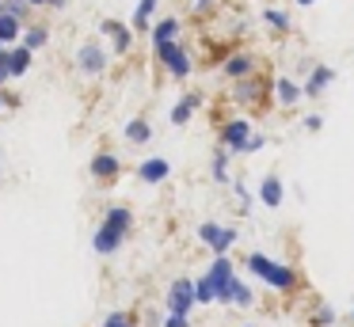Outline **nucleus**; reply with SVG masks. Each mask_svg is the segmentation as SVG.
Instances as JSON below:
<instances>
[{"mask_svg":"<svg viewBox=\"0 0 354 327\" xmlns=\"http://www.w3.org/2000/svg\"><path fill=\"white\" fill-rule=\"evenodd\" d=\"M27 8H31L27 0H4V15H12V19H24Z\"/></svg>","mask_w":354,"mask_h":327,"instance_id":"obj_30","label":"nucleus"},{"mask_svg":"<svg viewBox=\"0 0 354 327\" xmlns=\"http://www.w3.org/2000/svg\"><path fill=\"white\" fill-rule=\"evenodd\" d=\"M122 240H126V232H118L115 225H100V232L92 236V247L100 251V255H115V251L122 247Z\"/></svg>","mask_w":354,"mask_h":327,"instance_id":"obj_7","label":"nucleus"},{"mask_svg":"<svg viewBox=\"0 0 354 327\" xmlns=\"http://www.w3.org/2000/svg\"><path fill=\"white\" fill-rule=\"evenodd\" d=\"M126 141H133V144H145V141H153V126H149L145 118H133V122H126Z\"/></svg>","mask_w":354,"mask_h":327,"instance_id":"obj_16","label":"nucleus"},{"mask_svg":"<svg viewBox=\"0 0 354 327\" xmlns=\"http://www.w3.org/2000/svg\"><path fill=\"white\" fill-rule=\"evenodd\" d=\"M351 324H354V304H351Z\"/></svg>","mask_w":354,"mask_h":327,"instance_id":"obj_39","label":"nucleus"},{"mask_svg":"<svg viewBox=\"0 0 354 327\" xmlns=\"http://www.w3.org/2000/svg\"><path fill=\"white\" fill-rule=\"evenodd\" d=\"M297 4H305V8H308V4H316V0H297Z\"/></svg>","mask_w":354,"mask_h":327,"instance_id":"obj_38","label":"nucleus"},{"mask_svg":"<svg viewBox=\"0 0 354 327\" xmlns=\"http://www.w3.org/2000/svg\"><path fill=\"white\" fill-rule=\"evenodd\" d=\"M206 278H209V286H214V301L229 304V286L236 281V274H232V259L229 255H217Z\"/></svg>","mask_w":354,"mask_h":327,"instance_id":"obj_2","label":"nucleus"},{"mask_svg":"<svg viewBox=\"0 0 354 327\" xmlns=\"http://www.w3.org/2000/svg\"><path fill=\"white\" fill-rule=\"evenodd\" d=\"M214 179L217 183H229V149H221L214 156Z\"/></svg>","mask_w":354,"mask_h":327,"instance_id":"obj_27","label":"nucleus"},{"mask_svg":"<svg viewBox=\"0 0 354 327\" xmlns=\"http://www.w3.org/2000/svg\"><path fill=\"white\" fill-rule=\"evenodd\" d=\"M4 80H12V65H8V50L0 53V84Z\"/></svg>","mask_w":354,"mask_h":327,"instance_id":"obj_31","label":"nucleus"},{"mask_svg":"<svg viewBox=\"0 0 354 327\" xmlns=\"http://www.w3.org/2000/svg\"><path fill=\"white\" fill-rule=\"evenodd\" d=\"M103 327H138V324H133L130 312H111V316L103 319Z\"/></svg>","mask_w":354,"mask_h":327,"instance_id":"obj_29","label":"nucleus"},{"mask_svg":"<svg viewBox=\"0 0 354 327\" xmlns=\"http://www.w3.org/2000/svg\"><path fill=\"white\" fill-rule=\"evenodd\" d=\"M0 53H4V46H0Z\"/></svg>","mask_w":354,"mask_h":327,"instance_id":"obj_41","label":"nucleus"},{"mask_svg":"<svg viewBox=\"0 0 354 327\" xmlns=\"http://www.w3.org/2000/svg\"><path fill=\"white\" fill-rule=\"evenodd\" d=\"M103 35H111V38H115V53H126V50L133 46L130 27H122L118 19H103Z\"/></svg>","mask_w":354,"mask_h":327,"instance_id":"obj_10","label":"nucleus"},{"mask_svg":"<svg viewBox=\"0 0 354 327\" xmlns=\"http://www.w3.org/2000/svg\"><path fill=\"white\" fill-rule=\"evenodd\" d=\"M335 80V68H328V65H316L313 68V76H308V84H305V95H320V91H328V84Z\"/></svg>","mask_w":354,"mask_h":327,"instance_id":"obj_12","label":"nucleus"},{"mask_svg":"<svg viewBox=\"0 0 354 327\" xmlns=\"http://www.w3.org/2000/svg\"><path fill=\"white\" fill-rule=\"evenodd\" d=\"M50 4H54V8H65V0H50Z\"/></svg>","mask_w":354,"mask_h":327,"instance_id":"obj_37","label":"nucleus"},{"mask_svg":"<svg viewBox=\"0 0 354 327\" xmlns=\"http://www.w3.org/2000/svg\"><path fill=\"white\" fill-rule=\"evenodd\" d=\"M202 99L198 95H183L176 103V111H171V122H176V126H183V122H191V114H194V106H198Z\"/></svg>","mask_w":354,"mask_h":327,"instance_id":"obj_19","label":"nucleus"},{"mask_svg":"<svg viewBox=\"0 0 354 327\" xmlns=\"http://www.w3.org/2000/svg\"><path fill=\"white\" fill-rule=\"evenodd\" d=\"M209 4H214V0H194V8H209Z\"/></svg>","mask_w":354,"mask_h":327,"instance_id":"obj_35","label":"nucleus"},{"mask_svg":"<svg viewBox=\"0 0 354 327\" xmlns=\"http://www.w3.org/2000/svg\"><path fill=\"white\" fill-rule=\"evenodd\" d=\"M305 129H324V118H320V114H308V118H305Z\"/></svg>","mask_w":354,"mask_h":327,"instance_id":"obj_34","label":"nucleus"},{"mask_svg":"<svg viewBox=\"0 0 354 327\" xmlns=\"http://www.w3.org/2000/svg\"><path fill=\"white\" fill-rule=\"evenodd\" d=\"M263 19H267L274 30H282V35L290 30V15H286V12H278V8H267V12H263Z\"/></svg>","mask_w":354,"mask_h":327,"instance_id":"obj_26","label":"nucleus"},{"mask_svg":"<svg viewBox=\"0 0 354 327\" xmlns=\"http://www.w3.org/2000/svg\"><path fill=\"white\" fill-rule=\"evenodd\" d=\"M229 304H236V308H252V304H255V293L236 278V281L229 286Z\"/></svg>","mask_w":354,"mask_h":327,"instance_id":"obj_18","label":"nucleus"},{"mask_svg":"<svg viewBox=\"0 0 354 327\" xmlns=\"http://www.w3.org/2000/svg\"><path fill=\"white\" fill-rule=\"evenodd\" d=\"M19 38V19H12V15L0 12V46H8Z\"/></svg>","mask_w":354,"mask_h":327,"instance_id":"obj_22","label":"nucleus"},{"mask_svg":"<svg viewBox=\"0 0 354 327\" xmlns=\"http://www.w3.org/2000/svg\"><path fill=\"white\" fill-rule=\"evenodd\" d=\"M103 225H115L118 232H130V225H133V213L126 209V205H111V209H107V217H103Z\"/></svg>","mask_w":354,"mask_h":327,"instance_id":"obj_17","label":"nucleus"},{"mask_svg":"<svg viewBox=\"0 0 354 327\" xmlns=\"http://www.w3.org/2000/svg\"><path fill=\"white\" fill-rule=\"evenodd\" d=\"M274 91H278V103H282V106H293L301 95H305V88H297V84H293L290 76H282V80H274Z\"/></svg>","mask_w":354,"mask_h":327,"instance_id":"obj_14","label":"nucleus"},{"mask_svg":"<svg viewBox=\"0 0 354 327\" xmlns=\"http://www.w3.org/2000/svg\"><path fill=\"white\" fill-rule=\"evenodd\" d=\"M8 65H12V76H24L27 73V65H31V50H8Z\"/></svg>","mask_w":354,"mask_h":327,"instance_id":"obj_21","label":"nucleus"},{"mask_svg":"<svg viewBox=\"0 0 354 327\" xmlns=\"http://www.w3.org/2000/svg\"><path fill=\"white\" fill-rule=\"evenodd\" d=\"M194 301H198V304H209V301H214V286H209L206 274H202V278L194 281Z\"/></svg>","mask_w":354,"mask_h":327,"instance_id":"obj_28","label":"nucleus"},{"mask_svg":"<svg viewBox=\"0 0 354 327\" xmlns=\"http://www.w3.org/2000/svg\"><path fill=\"white\" fill-rule=\"evenodd\" d=\"M252 141V122L248 118H232V122H225V129H221V149H229V152H244V144Z\"/></svg>","mask_w":354,"mask_h":327,"instance_id":"obj_5","label":"nucleus"},{"mask_svg":"<svg viewBox=\"0 0 354 327\" xmlns=\"http://www.w3.org/2000/svg\"><path fill=\"white\" fill-rule=\"evenodd\" d=\"M153 12H156V0H141L138 12H133V27H149V23H153Z\"/></svg>","mask_w":354,"mask_h":327,"instance_id":"obj_25","label":"nucleus"},{"mask_svg":"<svg viewBox=\"0 0 354 327\" xmlns=\"http://www.w3.org/2000/svg\"><path fill=\"white\" fill-rule=\"evenodd\" d=\"M236 236H240V232H236L232 225H214V221H206V225L198 228V240L209 243L217 255H229V247L236 243Z\"/></svg>","mask_w":354,"mask_h":327,"instance_id":"obj_3","label":"nucleus"},{"mask_svg":"<svg viewBox=\"0 0 354 327\" xmlns=\"http://www.w3.org/2000/svg\"><path fill=\"white\" fill-rule=\"evenodd\" d=\"M248 327H255V324H248Z\"/></svg>","mask_w":354,"mask_h":327,"instance_id":"obj_42","label":"nucleus"},{"mask_svg":"<svg viewBox=\"0 0 354 327\" xmlns=\"http://www.w3.org/2000/svg\"><path fill=\"white\" fill-rule=\"evenodd\" d=\"M263 144H267V137H263V133H252V141L244 144V152H259Z\"/></svg>","mask_w":354,"mask_h":327,"instance_id":"obj_32","label":"nucleus"},{"mask_svg":"<svg viewBox=\"0 0 354 327\" xmlns=\"http://www.w3.org/2000/svg\"><path fill=\"white\" fill-rule=\"evenodd\" d=\"M92 175H95V179H115V175H118V156H111V152L92 156Z\"/></svg>","mask_w":354,"mask_h":327,"instance_id":"obj_13","label":"nucleus"},{"mask_svg":"<svg viewBox=\"0 0 354 327\" xmlns=\"http://www.w3.org/2000/svg\"><path fill=\"white\" fill-rule=\"evenodd\" d=\"M138 175H141L145 183H164V179L171 175V164H168V160H160V156H156V160H145V164L138 167Z\"/></svg>","mask_w":354,"mask_h":327,"instance_id":"obj_11","label":"nucleus"},{"mask_svg":"<svg viewBox=\"0 0 354 327\" xmlns=\"http://www.w3.org/2000/svg\"><path fill=\"white\" fill-rule=\"evenodd\" d=\"M236 99H240V103H255V99H263V84L252 80V76H248V80H240Z\"/></svg>","mask_w":354,"mask_h":327,"instance_id":"obj_20","label":"nucleus"},{"mask_svg":"<svg viewBox=\"0 0 354 327\" xmlns=\"http://www.w3.org/2000/svg\"><path fill=\"white\" fill-rule=\"evenodd\" d=\"M0 12H4V0H0Z\"/></svg>","mask_w":354,"mask_h":327,"instance_id":"obj_40","label":"nucleus"},{"mask_svg":"<svg viewBox=\"0 0 354 327\" xmlns=\"http://www.w3.org/2000/svg\"><path fill=\"white\" fill-rule=\"evenodd\" d=\"M164 327H191V316H168Z\"/></svg>","mask_w":354,"mask_h":327,"instance_id":"obj_33","label":"nucleus"},{"mask_svg":"<svg viewBox=\"0 0 354 327\" xmlns=\"http://www.w3.org/2000/svg\"><path fill=\"white\" fill-rule=\"evenodd\" d=\"M331 324H335V308H331V304H320V308L308 316V327H331Z\"/></svg>","mask_w":354,"mask_h":327,"instance_id":"obj_23","label":"nucleus"},{"mask_svg":"<svg viewBox=\"0 0 354 327\" xmlns=\"http://www.w3.org/2000/svg\"><path fill=\"white\" fill-rule=\"evenodd\" d=\"M77 65L84 68V73H103V68H107V53H103V46L100 42L80 46V50H77Z\"/></svg>","mask_w":354,"mask_h":327,"instance_id":"obj_6","label":"nucleus"},{"mask_svg":"<svg viewBox=\"0 0 354 327\" xmlns=\"http://www.w3.org/2000/svg\"><path fill=\"white\" fill-rule=\"evenodd\" d=\"M176 35H179V19H160V23L153 27V46L160 50V46L176 42Z\"/></svg>","mask_w":354,"mask_h":327,"instance_id":"obj_15","label":"nucleus"},{"mask_svg":"<svg viewBox=\"0 0 354 327\" xmlns=\"http://www.w3.org/2000/svg\"><path fill=\"white\" fill-rule=\"evenodd\" d=\"M46 38H50L46 27H31L24 35V50H42V46H46Z\"/></svg>","mask_w":354,"mask_h":327,"instance_id":"obj_24","label":"nucleus"},{"mask_svg":"<svg viewBox=\"0 0 354 327\" xmlns=\"http://www.w3.org/2000/svg\"><path fill=\"white\" fill-rule=\"evenodd\" d=\"M255 73V57L252 53H232L229 61H225V76H229V80H248V76Z\"/></svg>","mask_w":354,"mask_h":327,"instance_id":"obj_9","label":"nucleus"},{"mask_svg":"<svg viewBox=\"0 0 354 327\" xmlns=\"http://www.w3.org/2000/svg\"><path fill=\"white\" fill-rule=\"evenodd\" d=\"M194 281L191 278H176L168 286V316H191L194 308Z\"/></svg>","mask_w":354,"mask_h":327,"instance_id":"obj_1","label":"nucleus"},{"mask_svg":"<svg viewBox=\"0 0 354 327\" xmlns=\"http://www.w3.org/2000/svg\"><path fill=\"white\" fill-rule=\"evenodd\" d=\"M156 57L164 61V68H168L171 76H176V80H183L187 73H191V57H187V50L179 42H168V46H160V50H156Z\"/></svg>","mask_w":354,"mask_h":327,"instance_id":"obj_4","label":"nucleus"},{"mask_svg":"<svg viewBox=\"0 0 354 327\" xmlns=\"http://www.w3.org/2000/svg\"><path fill=\"white\" fill-rule=\"evenodd\" d=\"M27 4H31V8H39V4H50V0H27Z\"/></svg>","mask_w":354,"mask_h":327,"instance_id":"obj_36","label":"nucleus"},{"mask_svg":"<svg viewBox=\"0 0 354 327\" xmlns=\"http://www.w3.org/2000/svg\"><path fill=\"white\" fill-rule=\"evenodd\" d=\"M259 202L267 205V209H278V205L286 202V187H282V179H278L274 171H270L267 179L259 183Z\"/></svg>","mask_w":354,"mask_h":327,"instance_id":"obj_8","label":"nucleus"}]
</instances>
